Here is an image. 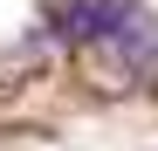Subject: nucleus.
<instances>
[{"label":"nucleus","instance_id":"1","mask_svg":"<svg viewBox=\"0 0 158 151\" xmlns=\"http://www.w3.org/2000/svg\"><path fill=\"white\" fill-rule=\"evenodd\" d=\"M48 35L89 55L117 83H151L158 76V14L144 0H62L48 14Z\"/></svg>","mask_w":158,"mask_h":151}]
</instances>
